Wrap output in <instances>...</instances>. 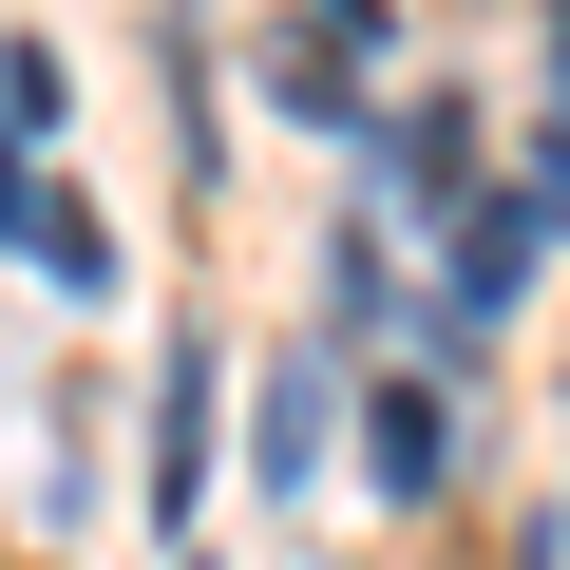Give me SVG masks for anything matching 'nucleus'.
Listing matches in <instances>:
<instances>
[{
  "mask_svg": "<svg viewBox=\"0 0 570 570\" xmlns=\"http://www.w3.org/2000/svg\"><path fill=\"white\" fill-rule=\"evenodd\" d=\"M381 77V0H305V20H285V96H305V115H343Z\"/></svg>",
  "mask_w": 570,
  "mask_h": 570,
  "instance_id": "1",
  "label": "nucleus"
},
{
  "mask_svg": "<svg viewBox=\"0 0 570 570\" xmlns=\"http://www.w3.org/2000/svg\"><path fill=\"white\" fill-rule=\"evenodd\" d=\"M362 438H381V494H456V419H438L419 381H381V400H362Z\"/></svg>",
  "mask_w": 570,
  "mask_h": 570,
  "instance_id": "2",
  "label": "nucleus"
},
{
  "mask_svg": "<svg viewBox=\"0 0 570 570\" xmlns=\"http://www.w3.org/2000/svg\"><path fill=\"white\" fill-rule=\"evenodd\" d=\"M190 475H209V343H190L171 400H153V494H171V532H190Z\"/></svg>",
  "mask_w": 570,
  "mask_h": 570,
  "instance_id": "3",
  "label": "nucleus"
},
{
  "mask_svg": "<svg viewBox=\"0 0 570 570\" xmlns=\"http://www.w3.org/2000/svg\"><path fill=\"white\" fill-rule=\"evenodd\" d=\"M266 475H285V494L324 475V381H285V400H266Z\"/></svg>",
  "mask_w": 570,
  "mask_h": 570,
  "instance_id": "4",
  "label": "nucleus"
},
{
  "mask_svg": "<svg viewBox=\"0 0 570 570\" xmlns=\"http://www.w3.org/2000/svg\"><path fill=\"white\" fill-rule=\"evenodd\" d=\"M532 209H551V228H570V134H551V153H532Z\"/></svg>",
  "mask_w": 570,
  "mask_h": 570,
  "instance_id": "5",
  "label": "nucleus"
},
{
  "mask_svg": "<svg viewBox=\"0 0 570 570\" xmlns=\"http://www.w3.org/2000/svg\"><path fill=\"white\" fill-rule=\"evenodd\" d=\"M551 77H570V0H551Z\"/></svg>",
  "mask_w": 570,
  "mask_h": 570,
  "instance_id": "6",
  "label": "nucleus"
}]
</instances>
